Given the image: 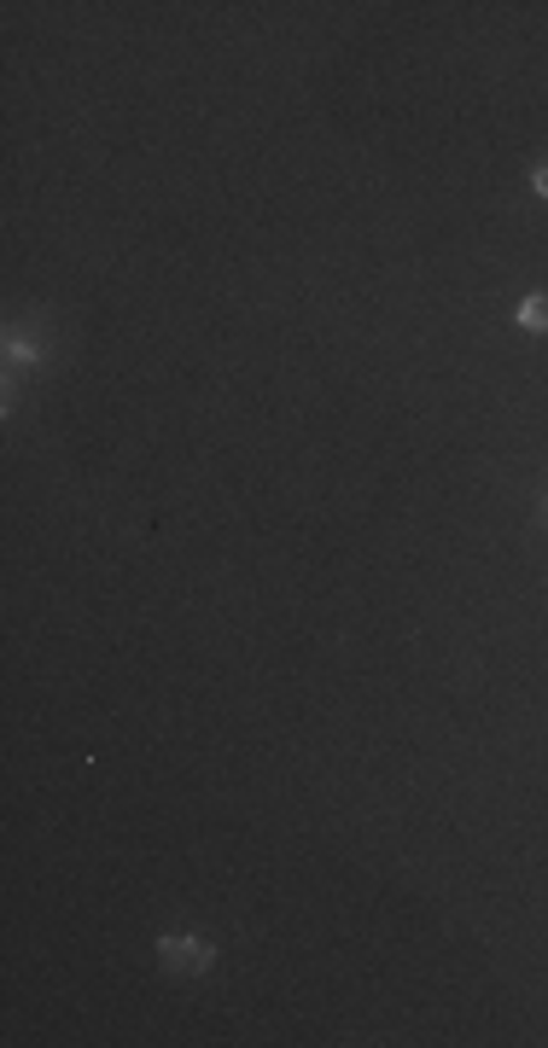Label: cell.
Here are the masks:
<instances>
[{
    "label": "cell",
    "instance_id": "1",
    "mask_svg": "<svg viewBox=\"0 0 548 1048\" xmlns=\"http://www.w3.org/2000/svg\"><path fill=\"white\" fill-rule=\"evenodd\" d=\"M158 961H164V973H182V979H198V973H211V961L216 950L205 938H164L158 943Z\"/></svg>",
    "mask_w": 548,
    "mask_h": 1048
},
{
    "label": "cell",
    "instance_id": "2",
    "mask_svg": "<svg viewBox=\"0 0 548 1048\" xmlns=\"http://www.w3.org/2000/svg\"><path fill=\"white\" fill-rule=\"evenodd\" d=\"M519 326H526V332H548V292H531L526 303H519Z\"/></svg>",
    "mask_w": 548,
    "mask_h": 1048
},
{
    "label": "cell",
    "instance_id": "3",
    "mask_svg": "<svg viewBox=\"0 0 548 1048\" xmlns=\"http://www.w3.org/2000/svg\"><path fill=\"white\" fill-rule=\"evenodd\" d=\"M7 355H41V344H30V332H7Z\"/></svg>",
    "mask_w": 548,
    "mask_h": 1048
},
{
    "label": "cell",
    "instance_id": "4",
    "mask_svg": "<svg viewBox=\"0 0 548 1048\" xmlns=\"http://www.w3.org/2000/svg\"><path fill=\"white\" fill-rule=\"evenodd\" d=\"M531 187H537V198H548V158L537 164V175H531Z\"/></svg>",
    "mask_w": 548,
    "mask_h": 1048
},
{
    "label": "cell",
    "instance_id": "5",
    "mask_svg": "<svg viewBox=\"0 0 548 1048\" xmlns=\"http://www.w3.org/2000/svg\"><path fill=\"white\" fill-rule=\"evenodd\" d=\"M542 525H548V501H542Z\"/></svg>",
    "mask_w": 548,
    "mask_h": 1048
}]
</instances>
